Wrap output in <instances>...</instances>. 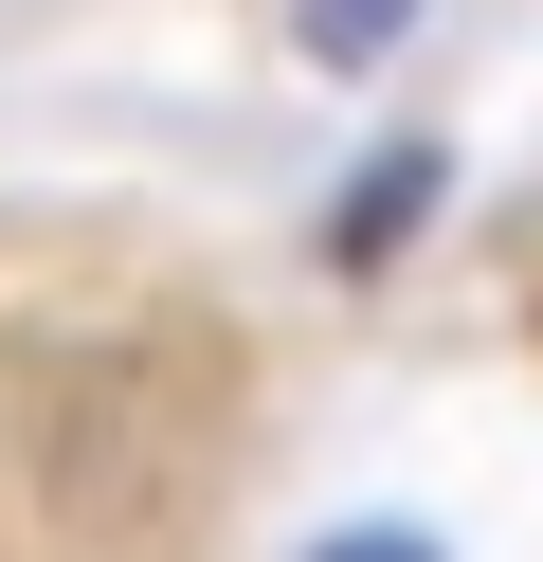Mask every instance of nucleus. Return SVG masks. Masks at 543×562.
<instances>
[{
    "instance_id": "nucleus-1",
    "label": "nucleus",
    "mask_w": 543,
    "mask_h": 562,
    "mask_svg": "<svg viewBox=\"0 0 543 562\" xmlns=\"http://www.w3.org/2000/svg\"><path fill=\"white\" fill-rule=\"evenodd\" d=\"M417 200H434V164H417V146H398V164H362V200L326 218V255H398V218H417Z\"/></svg>"
},
{
    "instance_id": "nucleus-2",
    "label": "nucleus",
    "mask_w": 543,
    "mask_h": 562,
    "mask_svg": "<svg viewBox=\"0 0 543 562\" xmlns=\"http://www.w3.org/2000/svg\"><path fill=\"white\" fill-rule=\"evenodd\" d=\"M398 37H417V0H308V55H326V74H381Z\"/></svg>"
},
{
    "instance_id": "nucleus-3",
    "label": "nucleus",
    "mask_w": 543,
    "mask_h": 562,
    "mask_svg": "<svg viewBox=\"0 0 543 562\" xmlns=\"http://www.w3.org/2000/svg\"><path fill=\"white\" fill-rule=\"evenodd\" d=\"M308 562H434V544H417V526H326Z\"/></svg>"
}]
</instances>
